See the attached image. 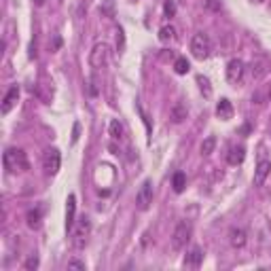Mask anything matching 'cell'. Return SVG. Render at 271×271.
Returning a JSON list of instances; mask_svg holds the SVG:
<instances>
[{
	"label": "cell",
	"mask_w": 271,
	"mask_h": 271,
	"mask_svg": "<svg viewBox=\"0 0 271 271\" xmlns=\"http://www.w3.org/2000/svg\"><path fill=\"white\" fill-rule=\"evenodd\" d=\"M38 223H40V210L28 212V224H30V227H38Z\"/></svg>",
	"instance_id": "23"
},
{
	"label": "cell",
	"mask_w": 271,
	"mask_h": 271,
	"mask_svg": "<svg viewBox=\"0 0 271 271\" xmlns=\"http://www.w3.org/2000/svg\"><path fill=\"white\" fill-rule=\"evenodd\" d=\"M24 267H26L28 271H32V269H38V256H36V255H32V256L26 261V265H24Z\"/></svg>",
	"instance_id": "25"
},
{
	"label": "cell",
	"mask_w": 271,
	"mask_h": 271,
	"mask_svg": "<svg viewBox=\"0 0 271 271\" xmlns=\"http://www.w3.org/2000/svg\"><path fill=\"white\" fill-rule=\"evenodd\" d=\"M201 261H204V250H201L199 246L191 248V252H189L187 256H184V267H191V269H197Z\"/></svg>",
	"instance_id": "12"
},
{
	"label": "cell",
	"mask_w": 271,
	"mask_h": 271,
	"mask_svg": "<svg viewBox=\"0 0 271 271\" xmlns=\"http://www.w3.org/2000/svg\"><path fill=\"white\" fill-rule=\"evenodd\" d=\"M229 241H231L233 248H244L246 246V231L244 229L233 227L231 231H229Z\"/></svg>",
	"instance_id": "16"
},
{
	"label": "cell",
	"mask_w": 271,
	"mask_h": 271,
	"mask_svg": "<svg viewBox=\"0 0 271 271\" xmlns=\"http://www.w3.org/2000/svg\"><path fill=\"white\" fill-rule=\"evenodd\" d=\"M74 216H77V197L74 195H68L66 201V231H72L74 229Z\"/></svg>",
	"instance_id": "11"
},
{
	"label": "cell",
	"mask_w": 271,
	"mask_h": 271,
	"mask_svg": "<svg viewBox=\"0 0 271 271\" xmlns=\"http://www.w3.org/2000/svg\"><path fill=\"white\" fill-rule=\"evenodd\" d=\"M187 117H189L187 104H184V102H176L174 106H172V111H170V119L174 121V123H182Z\"/></svg>",
	"instance_id": "13"
},
{
	"label": "cell",
	"mask_w": 271,
	"mask_h": 271,
	"mask_svg": "<svg viewBox=\"0 0 271 271\" xmlns=\"http://www.w3.org/2000/svg\"><path fill=\"white\" fill-rule=\"evenodd\" d=\"M153 182L151 180H144L140 184V189H138V193H136V206H138V210H148L153 204Z\"/></svg>",
	"instance_id": "5"
},
{
	"label": "cell",
	"mask_w": 271,
	"mask_h": 271,
	"mask_svg": "<svg viewBox=\"0 0 271 271\" xmlns=\"http://www.w3.org/2000/svg\"><path fill=\"white\" fill-rule=\"evenodd\" d=\"M2 163L11 174H15V172H26L30 168L26 153L21 151V148H7V151H4V157H2Z\"/></svg>",
	"instance_id": "1"
},
{
	"label": "cell",
	"mask_w": 271,
	"mask_h": 271,
	"mask_svg": "<svg viewBox=\"0 0 271 271\" xmlns=\"http://www.w3.org/2000/svg\"><path fill=\"white\" fill-rule=\"evenodd\" d=\"M191 53H193L195 60H199V62H204V60L210 57V53H212V40H210L207 34L197 32L191 38Z\"/></svg>",
	"instance_id": "2"
},
{
	"label": "cell",
	"mask_w": 271,
	"mask_h": 271,
	"mask_svg": "<svg viewBox=\"0 0 271 271\" xmlns=\"http://www.w3.org/2000/svg\"><path fill=\"white\" fill-rule=\"evenodd\" d=\"M189 70H191V64H189L187 57H178V60L174 62V72L176 74H187Z\"/></svg>",
	"instance_id": "19"
},
{
	"label": "cell",
	"mask_w": 271,
	"mask_h": 271,
	"mask_svg": "<svg viewBox=\"0 0 271 271\" xmlns=\"http://www.w3.org/2000/svg\"><path fill=\"white\" fill-rule=\"evenodd\" d=\"M106 62H108V45L106 43L94 45V49H91V53H89V66L100 70V68L106 66Z\"/></svg>",
	"instance_id": "6"
},
{
	"label": "cell",
	"mask_w": 271,
	"mask_h": 271,
	"mask_svg": "<svg viewBox=\"0 0 271 271\" xmlns=\"http://www.w3.org/2000/svg\"><path fill=\"white\" fill-rule=\"evenodd\" d=\"M197 85H199L201 94H204L206 97H207V96L212 94V87H210V80H207L206 77H201V74H199V77H197Z\"/></svg>",
	"instance_id": "22"
},
{
	"label": "cell",
	"mask_w": 271,
	"mask_h": 271,
	"mask_svg": "<svg viewBox=\"0 0 271 271\" xmlns=\"http://www.w3.org/2000/svg\"><path fill=\"white\" fill-rule=\"evenodd\" d=\"M252 2H265V0H252Z\"/></svg>",
	"instance_id": "32"
},
{
	"label": "cell",
	"mask_w": 271,
	"mask_h": 271,
	"mask_svg": "<svg viewBox=\"0 0 271 271\" xmlns=\"http://www.w3.org/2000/svg\"><path fill=\"white\" fill-rule=\"evenodd\" d=\"M68 269H87V265L83 261H70L68 263Z\"/></svg>",
	"instance_id": "28"
},
{
	"label": "cell",
	"mask_w": 271,
	"mask_h": 271,
	"mask_svg": "<svg viewBox=\"0 0 271 271\" xmlns=\"http://www.w3.org/2000/svg\"><path fill=\"white\" fill-rule=\"evenodd\" d=\"M45 2H47V0H34V4H36V7H43Z\"/></svg>",
	"instance_id": "30"
},
{
	"label": "cell",
	"mask_w": 271,
	"mask_h": 271,
	"mask_svg": "<svg viewBox=\"0 0 271 271\" xmlns=\"http://www.w3.org/2000/svg\"><path fill=\"white\" fill-rule=\"evenodd\" d=\"M172 187H174L176 193H182L184 187H187V176H184L182 172H176V174H174V180H172Z\"/></svg>",
	"instance_id": "18"
},
{
	"label": "cell",
	"mask_w": 271,
	"mask_h": 271,
	"mask_svg": "<svg viewBox=\"0 0 271 271\" xmlns=\"http://www.w3.org/2000/svg\"><path fill=\"white\" fill-rule=\"evenodd\" d=\"M43 168H45V174L47 176H55L57 172L62 168V155L57 148H49V151H45L43 155Z\"/></svg>",
	"instance_id": "4"
},
{
	"label": "cell",
	"mask_w": 271,
	"mask_h": 271,
	"mask_svg": "<svg viewBox=\"0 0 271 271\" xmlns=\"http://www.w3.org/2000/svg\"><path fill=\"white\" fill-rule=\"evenodd\" d=\"M216 146V138L214 136H207L204 142H201V155H212Z\"/></svg>",
	"instance_id": "20"
},
{
	"label": "cell",
	"mask_w": 271,
	"mask_h": 271,
	"mask_svg": "<svg viewBox=\"0 0 271 271\" xmlns=\"http://www.w3.org/2000/svg\"><path fill=\"white\" fill-rule=\"evenodd\" d=\"M216 117L223 119V121H229L233 117V104L229 102L227 97H223V100L216 104Z\"/></svg>",
	"instance_id": "14"
},
{
	"label": "cell",
	"mask_w": 271,
	"mask_h": 271,
	"mask_svg": "<svg viewBox=\"0 0 271 271\" xmlns=\"http://www.w3.org/2000/svg\"><path fill=\"white\" fill-rule=\"evenodd\" d=\"M267 97H269V102H271V87H269V94H267Z\"/></svg>",
	"instance_id": "31"
},
{
	"label": "cell",
	"mask_w": 271,
	"mask_h": 271,
	"mask_svg": "<svg viewBox=\"0 0 271 271\" xmlns=\"http://www.w3.org/2000/svg\"><path fill=\"white\" fill-rule=\"evenodd\" d=\"M269 174H271V161L261 159L256 163V170H255V187H263Z\"/></svg>",
	"instance_id": "10"
},
{
	"label": "cell",
	"mask_w": 271,
	"mask_h": 271,
	"mask_svg": "<svg viewBox=\"0 0 271 271\" xmlns=\"http://www.w3.org/2000/svg\"><path fill=\"white\" fill-rule=\"evenodd\" d=\"M163 11H165V15H168V17H174V15H176V4H174V0H165Z\"/></svg>",
	"instance_id": "24"
},
{
	"label": "cell",
	"mask_w": 271,
	"mask_h": 271,
	"mask_svg": "<svg viewBox=\"0 0 271 271\" xmlns=\"http://www.w3.org/2000/svg\"><path fill=\"white\" fill-rule=\"evenodd\" d=\"M72 134H74V136H72V142H77V140H79V134H80V125H79V123L74 125V131H72Z\"/></svg>",
	"instance_id": "29"
},
{
	"label": "cell",
	"mask_w": 271,
	"mask_h": 271,
	"mask_svg": "<svg viewBox=\"0 0 271 271\" xmlns=\"http://www.w3.org/2000/svg\"><path fill=\"white\" fill-rule=\"evenodd\" d=\"M244 72H246V66L241 60H231L227 64V80L231 85H239L244 80Z\"/></svg>",
	"instance_id": "8"
},
{
	"label": "cell",
	"mask_w": 271,
	"mask_h": 271,
	"mask_svg": "<svg viewBox=\"0 0 271 271\" xmlns=\"http://www.w3.org/2000/svg\"><path fill=\"white\" fill-rule=\"evenodd\" d=\"M244 159H246V148H244V146H231V148H229L227 161H229L231 165L244 163Z\"/></svg>",
	"instance_id": "15"
},
{
	"label": "cell",
	"mask_w": 271,
	"mask_h": 271,
	"mask_svg": "<svg viewBox=\"0 0 271 271\" xmlns=\"http://www.w3.org/2000/svg\"><path fill=\"white\" fill-rule=\"evenodd\" d=\"M206 7L212 11H221V0H206Z\"/></svg>",
	"instance_id": "27"
},
{
	"label": "cell",
	"mask_w": 271,
	"mask_h": 271,
	"mask_svg": "<svg viewBox=\"0 0 271 271\" xmlns=\"http://www.w3.org/2000/svg\"><path fill=\"white\" fill-rule=\"evenodd\" d=\"M89 231H91V223L87 216H83L79 221V227L74 229V248H85V244H87V238H89Z\"/></svg>",
	"instance_id": "7"
},
{
	"label": "cell",
	"mask_w": 271,
	"mask_h": 271,
	"mask_svg": "<svg viewBox=\"0 0 271 271\" xmlns=\"http://www.w3.org/2000/svg\"><path fill=\"white\" fill-rule=\"evenodd\" d=\"M17 100H19V85H11V89L7 91V96H4V100H2V106H0L2 114H9L13 111Z\"/></svg>",
	"instance_id": "9"
},
{
	"label": "cell",
	"mask_w": 271,
	"mask_h": 271,
	"mask_svg": "<svg viewBox=\"0 0 271 271\" xmlns=\"http://www.w3.org/2000/svg\"><path fill=\"white\" fill-rule=\"evenodd\" d=\"M89 94L97 96V77H91V80H89Z\"/></svg>",
	"instance_id": "26"
},
{
	"label": "cell",
	"mask_w": 271,
	"mask_h": 271,
	"mask_svg": "<svg viewBox=\"0 0 271 271\" xmlns=\"http://www.w3.org/2000/svg\"><path fill=\"white\" fill-rule=\"evenodd\" d=\"M176 38V28L174 26H163V28H161V30H159V40H161V43H170V40H174Z\"/></svg>",
	"instance_id": "17"
},
{
	"label": "cell",
	"mask_w": 271,
	"mask_h": 271,
	"mask_svg": "<svg viewBox=\"0 0 271 271\" xmlns=\"http://www.w3.org/2000/svg\"><path fill=\"white\" fill-rule=\"evenodd\" d=\"M108 129H111V136L114 138V140H121V138H123V134H125L123 125H121L117 119H114V121H111V128H108Z\"/></svg>",
	"instance_id": "21"
},
{
	"label": "cell",
	"mask_w": 271,
	"mask_h": 271,
	"mask_svg": "<svg viewBox=\"0 0 271 271\" xmlns=\"http://www.w3.org/2000/svg\"><path fill=\"white\" fill-rule=\"evenodd\" d=\"M191 235H193V227H191V223L180 221V223L176 224L174 233H172V248H174V250H182V248L189 244Z\"/></svg>",
	"instance_id": "3"
}]
</instances>
